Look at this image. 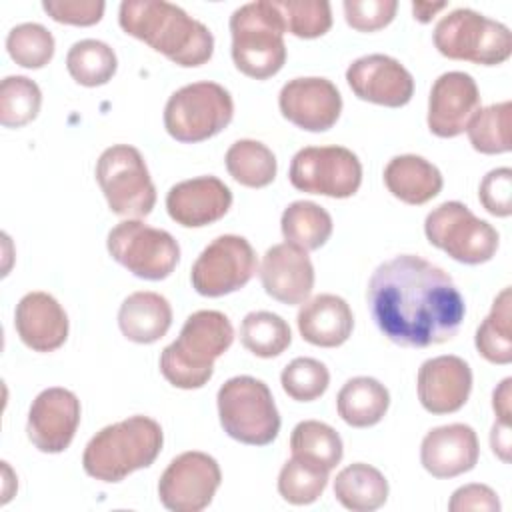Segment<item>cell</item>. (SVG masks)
Returning <instances> with one entry per match:
<instances>
[{
	"instance_id": "cell-1",
	"label": "cell",
	"mask_w": 512,
	"mask_h": 512,
	"mask_svg": "<svg viewBox=\"0 0 512 512\" xmlns=\"http://www.w3.org/2000/svg\"><path fill=\"white\" fill-rule=\"evenodd\" d=\"M366 302L376 328L406 348L448 342L466 316L464 298L450 274L416 254L382 262L368 280Z\"/></svg>"
},
{
	"instance_id": "cell-2",
	"label": "cell",
	"mask_w": 512,
	"mask_h": 512,
	"mask_svg": "<svg viewBox=\"0 0 512 512\" xmlns=\"http://www.w3.org/2000/svg\"><path fill=\"white\" fill-rule=\"evenodd\" d=\"M118 24L182 68L202 66L214 54V36L208 26L166 0H124Z\"/></svg>"
},
{
	"instance_id": "cell-3",
	"label": "cell",
	"mask_w": 512,
	"mask_h": 512,
	"mask_svg": "<svg viewBox=\"0 0 512 512\" xmlns=\"http://www.w3.org/2000/svg\"><path fill=\"white\" fill-rule=\"evenodd\" d=\"M164 444L162 426L150 416H128L104 426L86 444L84 472L100 482H122L128 474L148 468Z\"/></svg>"
},
{
	"instance_id": "cell-4",
	"label": "cell",
	"mask_w": 512,
	"mask_h": 512,
	"mask_svg": "<svg viewBox=\"0 0 512 512\" xmlns=\"http://www.w3.org/2000/svg\"><path fill=\"white\" fill-rule=\"evenodd\" d=\"M232 340L234 328L226 314L198 310L186 318L178 338L162 350L160 372L176 388H202L214 374V360L232 346Z\"/></svg>"
},
{
	"instance_id": "cell-5",
	"label": "cell",
	"mask_w": 512,
	"mask_h": 512,
	"mask_svg": "<svg viewBox=\"0 0 512 512\" xmlns=\"http://www.w3.org/2000/svg\"><path fill=\"white\" fill-rule=\"evenodd\" d=\"M284 20L272 0L242 4L230 16L232 60L248 78L266 80L286 62Z\"/></svg>"
},
{
	"instance_id": "cell-6",
	"label": "cell",
	"mask_w": 512,
	"mask_h": 512,
	"mask_svg": "<svg viewBox=\"0 0 512 512\" xmlns=\"http://www.w3.org/2000/svg\"><path fill=\"white\" fill-rule=\"evenodd\" d=\"M224 432L236 442L266 446L280 432V414L270 388L254 376L226 380L216 396Z\"/></svg>"
},
{
	"instance_id": "cell-7",
	"label": "cell",
	"mask_w": 512,
	"mask_h": 512,
	"mask_svg": "<svg viewBox=\"0 0 512 512\" xmlns=\"http://www.w3.org/2000/svg\"><path fill=\"white\" fill-rule=\"evenodd\" d=\"M432 40L442 56L482 66H498L512 54L508 26L470 8L446 14L436 24Z\"/></svg>"
},
{
	"instance_id": "cell-8",
	"label": "cell",
	"mask_w": 512,
	"mask_h": 512,
	"mask_svg": "<svg viewBox=\"0 0 512 512\" xmlns=\"http://www.w3.org/2000/svg\"><path fill=\"white\" fill-rule=\"evenodd\" d=\"M234 116L230 92L216 82H192L178 88L164 106L166 132L184 144L208 140L222 132Z\"/></svg>"
},
{
	"instance_id": "cell-9",
	"label": "cell",
	"mask_w": 512,
	"mask_h": 512,
	"mask_svg": "<svg viewBox=\"0 0 512 512\" xmlns=\"http://www.w3.org/2000/svg\"><path fill=\"white\" fill-rule=\"evenodd\" d=\"M96 182L108 208L126 218L148 216L156 204V188L138 148L114 144L96 162Z\"/></svg>"
},
{
	"instance_id": "cell-10",
	"label": "cell",
	"mask_w": 512,
	"mask_h": 512,
	"mask_svg": "<svg viewBox=\"0 0 512 512\" xmlns=\"http://www.w3.org/2000/svg\"><path fill=\"white\" fill-rule=\"evenodd\" d=\"M424 234L432 246L468 266L492 260L500 246L496 228L474 216L470 208L458 200L442 202L430 210L424 220Z\"/></svg>"
},
{
	"instance_id": "cell-11",
	"label": "cell",
	"mask_w": 512,
	"mask_h": 512,
	"mask_svg": "<svg viewBox=\"0 0 512 512\" xmlns=\"http://www.w3.org/2000/svg\"><path fill=\"white\" fill-rule=\"evenodd\" d=\"M106 248L128 272L152 282L168 278L180 260V246L176 238L170 232L148 226L138 218L118 222L108 232Z\"/></svg>"
},
{
	"instance_id": "cell-12",
	"label": "cell",
	"mask_w": 512,
	"mask_h": 512,
	"mask_svg": "<svg viewBox=\"0 0 512 512\" xmlns=\"http://www.w3.org/2000/svg\"><path fill=\"white\" fill-rule=\"evenodd\" d=\"M288 178L300 192L350 198L362 184V164L344 146H306L292 156Z\"/></svg>"
},
{
	"instance_id": "cell-13",
	"label": "cell",
	"mask_w": 512,
	"mask_h": 512,
	"mask_svg": "<svg viewBox=\"0 0 512 512\" xmlns=\"http://www.w3.org/2000/svg\"><path fill=\"white\" fill-rule=\"evenodd\" d=\"M256 272L252 244L238 234L214 238L194 260L190 270L192 288L200 296L218 298L244 288Z\"/></svg>"
},
{
	"instance_id": "cell-14",
	"label": "cell",
	"mask_w": 512,
	"mask_h": 512,
	"mask_svg": "<svg viewBox=\"0 0 512 512\" xmlns=\"http://www.w3.org/2000/svg\"><path fill=\"white\" fill-rule=\"evenodd\" d=\"M218 462L198 450L178 454L158 480V498L172 512H200L210 506L220 488Z\"/></svg>"
},
{
	"instance_id": "cell-15",
	"label": "cell",
	"mask_w": 512,
	"mask_h": 512,
	"mask_svg": "<svg viewBox=\"0 0 512 512\" xmlns=\"http://www.w3.org/2000/svg\"><path fill=\"white\" fill-rule=\"evenodd\" d=\"M80 412V400L72 390L60 386L42 390L28 410V440L44 454L64 452L74 440Z\"/></svg>"
},
{
	"instance_id": "cell-16",
	"label": "cell",
	"mask_w": 512,
	"mask_h": 512,
	"mask_svg": "<svg viewBox=\"0 0 512 512\" xmlns=\"http://www.w3.org/2000/svg\"><path fill=\"white\" fill-rule=\"evenodd\" d=\"M278 108L294 126L308 132H324L338 122L342 96L328 78H292L278 94Z\"/></svg>"
},
{
	"instance_id": "cell-17",
	"label": "cell",
	"mask_w": 512,
	"mask_h": 512,
	"mask_svg": "<svg viewBox=\"0 0 512 512\" xmlns=\"http://www.w3.org/2000/svg\"><path fill=\"white\" fill-rule=\"evenodd\" d=\"M350 90L364 102L400 108L412 100V74L388 54H366L356 58L346 70Z\"/></svg>"
},
{
	"instance_id": "cell-18",
	"label": "cell",
	"mask_w": 512,
	"mask_h": 512,
	"mask_svg": "<svg viewBox=\"0 0 512 512\" xmlns=\"http://www.w3.org/2000/svg\"><path fill=\"white\" fill-rule=\"evenodd\" d=\"M480 110L476 80L460 70L440 74L428 96V128L438 138L460 136L472 116Z\"/></svg>"
},
{
	"instance_id": "cell-19",
	"label": "cell",
	"mask_w": 512,
	"mask_h": 512,
	"mask_svg": "<svg viewBox=\"0 0 512 512\" xmlns=\"http://www.w3.org/2000/svg\"><path fill=\"white\" fill-rule=\"evenodd\" d=\"M416 390L426 412H458L472 392V370L466 360L454 354L428 358L418 368Z\"/></svg>"
},
{
	"instance_id": "cell-20",
	"label": "cell",
	"mask_w": 512,
	"mask_h": 512,
	"mask_svg": "<svg viewBox=\"0 0 512 512\" xmlns=\"http://www.w3.org/2000/svg\"><path fill=\"white\" fill-rule=\"evenodd\" d=\"M232 206L230 188L216 176H196L174 184L166 194L168 216L184 228L218 222Z\"/></svg>"
},
{
	"instance_id": "cell-21",
	"label": "cell",
	"mask_w": 512,
	"mask_h": 512,
	"mask_svg": "<svg viewBox=\"0 0 512 512\" xmlns=\"http://www.w3.org/2000/svg\"><path fill=\"white\" fill-rule=\"evenodd\" d=\"M264 292L288 306L308 300L314 288V266L306 250L288 242L268 248L260 262Z\"/></svg>"
},
{
	"instance_id": "cell-22",
	"label": "cell",
	"mask_w": 512,
	"mask_h": 512,
	"mask_svg": "<svg viewBox=\"0 0 512 512\" xmlns=\"http://www.w3.org/2000/svg\"><path fill=\"white\" fill-rule=\"evenodd\" d=\"M480 456L478 436L468 424H446L428 430L420 444V462L434 478H454L470 472Z\"/></svg>"
},
{
	"instance_id": "cell-23",
	"label": "cell",
	"mask_w": 512,
	"mask_h": 512,
	"mask_svg": "<svg viewBox=\"0 0 512 512\" xmlns=\"http://www.w3.org/2000/svg\"><path fill=\"white\" fill-rule=\"evenodd\" d=\"M14 328L30 350L54 352L68 338V316L52 294L36 290L16 304Z\"/></svg>"
},
{
	"instance_id": "cell-24",
	"label": "cell",
	"mask_w": 512,
	"mask_h": 512,
	"mask_svg": "<svg viewBox=\"0 0 512 512\" xmlns=\"http://www.w3.org/2000/svg\"><path fill=\"white\" fill-rule=\"evenodd\" d=\"M300 336L320 348L342 346L354 328V316L348 302L336 294H318L302 302L296 316Z\"/></svg>"
},
{
	"instance_id": "cell-25",
	"label": "cell",
	"mask_w": 512,
	"mask_h": 512,
	"mask_svg": "<svg viewBox=\"0 0 512 512\" xmlns=\"http://www.w3.org/2000/svg\"><path fill=\"white\" fill-rule=\"evenodd\" d=\"M172 326L170 302L150 290L132 292L118 310V328L130 342L152 344L158 342Z\"/></svg>"
},
{
	"instance_id": "cell-26",
	"label": "cell",
	"mask_w": 512,
	"mask_h": 512,
	"mask_svg": "<svg viewBox=\"0 0 512 512\" xmlns=\"http://www.w3.org/2000/svg\"><path fill=\"white\" fill-rule=\"evenodd\" d=\"M384 184L394 198L420 206L440 194L444 180L440 170L426 158L400 154L388 160L384 168Z\"/></svg>"
},
{
	"instance_id": "cell-27",
	"label": "cell",
	"mask_w": 512,
	"mask_h": 512,
	"mask_svg": "<svg viewBox=\"0 0 512 512\" xmlns=\"http://www.w3.org/2000/svg\"><path fill=\"white\" fill-rule=\"evenodd\" d=\"M390 406L388 388L372 376H356L344 382L336 396L338 416L354 428L378 424Z\"/></svg>"
},
{
	"instance_id": "cell-28",
	"label": "cell",
	"mask_w": 512,
	"mask_h": 512,
	"mask_svg": "<svg viewBox=\"0 0 512 512\" xmlns=\"http://www.w3.org/2000/svg\"><path fill=\"white\" fill-rule=\"evenodd\" d=\"M388 490L384 474L366 462H354L342 468L334 480L336 500L352 512L378 510L386 504Z\"/></svg>"
},
{
	"instance_id": "cell-29",
	"label": "cell",
	"mask_w": 512,
	"mask_h": 512,
	"mask_svg": "<svg viewBox=\"0 0 512 512\" xmlns=\"http://www.w3.org/2000/svg\"><path fill=\"white\" fill-rule=\"evenodd\" d=\"M280 230L288 244L310 252L328 242L334 224L332 216L320 204L310 200H296L284 208Z\"/></svg>"
},
{
	"instance_id": "cell-30",
	"label": "cell",
	"mask_w": 512,
	"mask_h": 512,
	"mask_svg": "<svg viewBox=\"0 0 512 512\" xmlns=\"http://www.w3.org/2000/svg\"><path fill=\"white\" fill-rule=\"evenodd\" d=\"M224 164L228 174L242 186L248 188H264L268 186L278 172V162L274 152L250 138L236 140L224 156Z\"/></svg>"
},
{
	"instance_id": "cell-31",
	"label": "cell",
	"mask_w": 512,
	"mask_h": 512,
	"mask_svg": "<svg viewBox=\"0 0 512 512\" xmlns=\"http://www.w3.org/2000/svg\"><path fill=\"white\" fill-rule=\"evenodd\" d=\"M292 456L312 462L324 470H332L344 456L340 434L320 420H302L294 426L290 436Z\"/></svg>"
},
{
	"instance_id": "cell-32",
	"label": "cell",
	"mask_w": 512,
	"mask_h": 512,
	"mask_svg": "<svg viewBox=\"0 0 512 512\" xmlns=\"http://www.w3.org/2000/svg\"><path fill=\"white\" fill-rule=\"evenodd\" d=\"M510 286L502 288L494 298L488 316L476 330V350L480 356L492 364L512 362V328H510Z\"/></svg>"
},
{
	"instance_id": "cell-33",
	"label": "cell",
	"mask_w": 512,
	"mask_h": 512,
	"mask_svg": "<svg viewBox=\"0 0 512 512\" xmlns=\"http://www.w3.org/2000/svg\"><path fill=\"white\" fill-rule=\"evenodd\" d=\"M66 68L74 82L86 88H94L112 80L118 68V60L106 42L86 38L70 46L66 54Z\"/></svg>"
},
{
	"instance_id": "cell-34",
	"label": "cell",
	"mask_w": 512,
	"mask_h": 512,
	"mask_svg": "<svg viewBox=\"0 0 512 512\" xmlns=\"http://www.w3.org/2000/svg\"><path fill=\"white\" fill-rule=\"evenodd\" d=\"M242 346L258 358L280 356L292 342L288 322L268 310L248 312L240 324Z\"/></svg>"
},
{
	"instance_id": "cell-35",
	"label": "cell",
	"mask_w": 512,
	"mask_h": 512,
	"mask_svg": "<svg viewBox=\"0 0 512 512\" xmlns=\"http://www.w3.org/2000/svg\"><path fill=\"white\" fill-rule=\"evenodd\" d=\"M510 116L512 102H496L480 108L466 126L472 148L480 154H504L510 152Z\"/></svg>"
},
{
	"instance_id": "cell-36",
	"label": "cell",
	"mask_w": 512,
	"mask_h": 512,
	"mask_svg": "<svg viewBox=\"0 0 512 512\" xmlns=\"http://www.w3.org/2000/svg\"><path fill=\"white\" fill-rule=\"evenodd\" d=\"M328 484V470L292 456L284 462L278 474L280 496L294 506L316 502Z\"/></svg>"
},
{
	"instance_id": "cell-37",
	"label": "cell",
	"mask_w": 512,
	"mask_h": 512,
	"mask_svg": "<svg viewBox=\"0 0 512 512\" xmlns=\"http://www.w3.org/2000/svg\"><path fill=\"white\" fill-rule=\"evenodd\" d=\"M42 106L38 84L26 76H6L0 84V124L20 128L32 122Z\"/></svg>"
},
{
	"instance_id": "cell-38",
	"label": "cell",
	"mask_w": 512,
	"mask_h": 512,
	"mask_svg": "<svg viewBox=\"0 0 512 512\" xmlns=\"http://www.w3.org/2000/svg\"><path fill=\"white\" fill-rule=\"evenodd\" d=\"M54 36L38 22H22L6 36L8 56L22 68H42L54 56Z\"/></svg>"
},
{
	"instance_id": "cell-39",
	"label": "cell",
	"mask_w": 512,
	"mask_h": 512,
	"mask_svg": "<svg viewBox=\"0 0 512 512\" xmlns=\"http://www.w3.org/2000/svg\"><path fill=\"white\" fill-rule=\"evenodd\" d=\"M286 32L296 38L324 36L332 26V8L326 0H276Z\"/></svg>"
},
{
	"instance_id": "cell-40",
	"label": "cell",
	"mask_w": 512,
	"mask_h": 512,
	"mask_svg": "<svg viewBox=\"0 0 512 512\" xmlns=\"http://www.w3.org/2000/svg\"><path fill=\"white\" fill-rule=\"evenodd\" d=\"M282 390L296 402H312L320 398L330 384L326 364L316 358L300 356L288 362L280 374Z\"/></svg>"
},
{
	"instance_id": "cell-41",
	"label": "cell",
	"mask_w": 512,
	"mask_h": 512,
	"mask_svg": "<svg viewBox=\"0 0 512 512\" xmlns=\"http://www.w3.org/2000/svg\"><path fill=\"white\" fill-rule=\"evenodd\" d=\"M346 24L358 32H376L388 26L398 10L396 0H344Z\"/></svg>"
},
{
	"instance_id": "cell-42",
	"label": "cell",
	"mask_w": 512,
	"mask_h": 512,
	"mask_svg": "<svg viewBox=\"0 0 512 512\" xmlns=\"http://www.w3.org/2000/svg\"><path fill=\"white\" fill-rule=\"evenodd\" d=\"M484 210L492 216L506 218L512 214V170L508 166L490 170L478 188Z\"/></svg>"
},
{
	"instance_id": "cell-43",
	"label": "cell",
	"mask_w": 512,
	"mask_h": 512,
	"mask_svg": "<svg viewBox=\"0 0 512 512\" xmlns=\"http://www.w3.org/2000/svg\"><path fill=\"white\" fill-rule=\"evenodd\" d=\"M42 8L60 24L92 26L100 22L106 4L102 0H48L42 2Z\"/></svg>"
},
{
	"instance_id": "cell-44",
	"label": "cell",
	"mask_w": 512,
	"mask_h": 512,
	"mask_svg": "<svg viewBox=\"0 0 512 512\" xmlns=\"http://www.w3.org/2000/svg\"><path fill=\"white\" fill-rule=\"evenodd\" d=\"M448 510L450 512H466V510L498 512L500 500H498V494L486 484H466L452 492Z\"/></svg>"
},
{
	"instance_id": "cell-45",
	"label": "cell",
	"mask_w": 512,
	"mask_h": 512,
	"mask_svg": "<svg viewBox=\"0 0 512 512\" xmlns=\"http://www.w3.org/2000/svg\"><path fill=\"white\" fill-rule=\"evenodd\" d=\"M490 446L492 452L502 460L510 462V424L496 420L490 432Z\"/></svg>"
},
{
	"instance_id": "cell-46",
	"label": "cell",
	"mask_w": 512,
	"mask_h": 512,
	"mask_svg": "<svg viewBox=\"0 0 512 512\" xmlns=\"http://www.w3.org/2000/svg\"><path fill=\"white\" fill-rule=\"evenodd\" d=\"M510 386L512 378H504L492 392V408L496 412V420L506 424H510Z\"/></svg>"
},
{
	"instance_id": "cell-47",
	"label": "cell",
	"mask_w": 512,
	"mask_h": 512,
	"mask_svg": "<svg viewBox=\"0 0 512 512\" xmlns=\"http://www.w3.org/2000/svg\"><path fill=\"white\" fill-rule=\"evenodd\" d=\"M446 2H414L412 4V14L418 22H430L434 18L436 12L444 10Z\"/></svg>"
}]
</instances>
